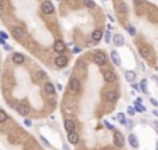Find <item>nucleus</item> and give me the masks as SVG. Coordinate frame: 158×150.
<instances>
[{
    "instance_id": "obj_6",
    "label": "nucleus",
    "mask_w": 158,
    "mask_h": 150,
    "mask_svg": "<svg viewBox=\"0 0 158 150\" xmlns=\"http://www.w3.org/2000/svg\"><path fill=\"white\" fill-rule=\"evenodd\" d=\"M11 33H13V36L15 39H22L25 36V32H24V29L21 27H13L11 28Z\"/></svg>"
},
{
    "instance_id": "obj_37",
    "label": "nucleus",
    "mask_w": 158,
    "mask_h": 150,
    "mask_svg": "<svg viewBox=\"0 0 158 150\" xmlns=\"http://www.w3.org/2000/svg\"><path fill=\"white\" fill-rule=\"evenodd\" d=\"M130 85H132V88H133V89H135V90H139V86H137L135 82H133V83H130Z\"/></svg>"
},
{
    "instance_id": "obj_34",
    "label": "nucleus",
    "mask_w": 158,
    "mask_h": 150,
    "mask_svg": "<svg viewBox=\"0 0 158 150\" xmlns=\"http://www.w3.org/2000/svg\"><path fill=\"white\" fill-rule=\"evenodd\" d=\"M24 124H25L26 127H31V125H32V121H31L29 118H25V120H24Z\"/></svg>"
},
{
    "instance_id": "obj_32",
    "label": "nucleus",
    "mask_w": 158,
    "mask_h": 150,
    "mask_svg": "<svg viewBox=\"0 0 158 150\" xmlns=\"http://www.w3.org/2000/svg\"><path fill=\"white\" fill-rule=\"evenodd\" d=\"M123 125H128V128H133V124H132V121H129V120H125V124Z\"/></svg>"
},
{
    "instance_id": "obj_29",
    "label": "nucleus",
    "mask_w": 158,
    "mask_h": 150,
    "mask_svg": "<svg viewBox=\"0 0 158 150\" xmlns=\"http://www.w3.org/2000/svg\"><path fill=\"white\" fill-rule=\"evenodd\" d=\"M128 31H129V33H130L132 36L136 35V31H135V28H133L132 25H128Z\"/></svg>"
},
{
    "instance_id": "obj_33",
    "label": "nucleus",
    "mask_w": 158,
    "mask_h": 150,
    "mask_svg": "<svg viewBox=\"0 0 158 150\" xmlns=\"http://www.w3.org/2000/svg\"><path fill=\"white\" fill-rule=\"evenodd\" d=\"M133 3H135V6H141L144 3V0H133Z\"/></svg>"
},
{
    "instance_id": "obj_8",
    "label": "nucleus",
    "mask_w": 158,
    "mask_h": 150,
    "mask_svg": "<svg viewBox=\"0 0 158 150\" xmlns=\"http://www.w3.org/2000/svg\"><path fill=\"white\" fill-rule=\"evenodd\" d=\"M104 79H105V82L112 83L117 79V75H115V72L112 70H107V71H104Z\"/></svg>"
},
{
    "instance_id": "obj_26",
    "label": "nucleus",
    "mask_w": 158,
    "mask_h": 150,
    "mask_svg": "<svg viewBox=\"0 0 158 150\" xmlns=\"http://www.w3.org/2000/svg\"><path fill=\"white\" fill-rule=\"evenodd\" d=\"M7 114H6V113H4L3 110H0V122H2V124H3V122H6L7 121Z\"/></svg>"
},
{
    "instance_id": "obj_40",
    "label": "nucleus",
    "mask_w": 158,
    "mask_h": 150,
    "mask_svg": "<svg viewBox=\"0 0 158 150\" xmlns=\"http://www.w3.org/2000/svg\"><path fill=\"white\" fill-rule=\"evenodd\" d=\"M4 49H6V50H7V52H8V50H11V47L8 46V45H4Z\"/></svg>"
},
{
    "instance_id": "obj_22",
    "label": "nucleus",
    "mask_w": 158,
    "mask_h": 150,
    "mask_svg": "<svg viewBox=\"0 0 158 150\" xmlns=\"http://www.w3.org/2000/svg\"><path fill=\"white\" fill-rule=\"evenodd\" d=\"M117 7H118V11H119V13H128V6H126V4L123 3V2L118 3V6H117Z\"/></svg>"
},
{
    "instance_id": "obj_5",
    "label": "nucleus",
    "mask_w": 158,
    "mask_h": 150,
    "mask_svg": "<svg viewBox=\"0 0 158 150\" xmlns=\"http://www.w3.org/2000/svg\"><path fill=\"white\" fill-rule=\"evenodd\" d=\"M42 11H43L44 14H53V13H54L53 3H51V2H49V0L43 2V3H42Z\"/></svg>"
},
{
    "instance_id": "obj_31",
    "label": "nucleus",
    "mask_w": 158,
    "mask_h": 150,
    "mask_svg": "<svg viewBox=\"0 0 158 150\" xmlns=\"http://www.w3.org/2000/svg\"><path fill=\"white\" fill-rule=\"evenodd\" d=\"M0 38H2V39H4V40H7L8 39L7 32H3V31H2V32H0Z\"/></svg>"
},
{
    "instance_id": "obj_35",
    "label": "nucleus",
    "mask_w": 158,
    "mask_h": 150,
    "mask_svg": "<svg viewBox=\"0 0 158 150\" xmlns=\"http://www.w3.org/2000/svg\"><path fill=\"white\" fill-rule=\"evenodd\" d=\"M128 113H129V115H133L135 114V110L132 107H128Z\"/></svg>"
},
{
    "instance_id": "obj_3",
    "label": "nucleus",
    "mask_w": 158,
    "mask_h": 150,
    "mask_svg": "<svg viewBox=\"0 0 158 150\" xmlns=\"http://www.w3.org/2000/svg\"><path fill=\"white\" fill-rule=\"evenodd\" d=\"M54 63H56V65H57L58 68H62V67H65V65L68 64V57H67V56H64V54H60V56H57V57H56Z\"/></svg>"
},
{
    "instance_id": "obj_10",
    "label": "nucleus",
    "mask_w": 158,
    "mask_h": 150,
    "mask_svg": "<svg viewBox=\"0 0 158 150\" xmlns=\"http://www.w3.org/2000/svg\"><path fill=\"white\" fill-rule=\"evenodd\" d=\"M112 39H114L115 46H123V45H125V38H123L122 35H119V33H115Z\"/></svg>"
},
{
    "instance_id": "obj_7",
    "label": "nucleus",
    "mask_w": 158,
    "mask_h": 150,
    "mask_svg": "<svg viewBox=\"0 0 158 150\" xmlns=\"http://www.w3.org/2000/svg\"><path fill=\"white\" fill-rule=\"evenodd\" d=\"M17 111L20 115H24V117H26V115L29 114V106L25 103H20L17 104Z\"/></svg>"
},
{
    "instance_id": "obj_41",
    "label": "nucleus",
    "mask_w": 158,
    "mask_h": 150,
    "mask_svg": "<svg viewBox=\"0 0 158 150\" xmlns=\"http://www.w3.org/2000/svg\"><path fill=\"white\" fill-rule=\"evenodd\" d=\"M104 2H107V0H104Z\"/></svg>"
},
{
    "instance_id": "obj_24",
    "label": "nucleus",
    "mask_w": 158,
    "mask_h": 150,
    "mask_svg": "<svg viewBox=\"0 0 158 150\" xmlns=\"http://www.w3.org/2000/svg\"><path fill=\"white\" fill-rule=\"evenodd\" d=\"M83 4H85L86 7H89V8H94V7H96V3H94L93 0H83Z\"/></svg>"
},
{
    "instance_id": "obj_1",
    "label": "nucleus",
    "mask_w": 158,
    "mask_h": 150,
    "mask_svg": "<svg viewBox=\"0 0 158 150\" xmlns=\"http://www.w3.org/2000/svg\"><path fill=\"white\" fill-rule=\"evenodd\" d=\"M114 145L117 147L125 146V138H123V135L121 132H118V131H115L114 132Z\"/></svg>"
},
{
    "instance_id": "obj_2",
    "label": "nucleus",
    "mask_w": 158,
    "mask_h": 150,
    "mask_svg": "<svg viewBox=\"0 0 158 150\" xmlns=\"http://www.w3.org/2000/svg\"><path fill=\"white\" fill-rule=\"evenodd\" d=\"M93 60H94V63H96L97 65H104L105 61H107V58H105L104 53H101V52H96V53L93 54Z\"/></svg>"
},
{
    "instance_id": "obj_21",
    "label": "nucleus",
    "mask_w": 158,
    "mask_h": 150,
    "mask_svg": "<svg viewBox=\"0 0 158 150\" xmlns=\"http://www.w3.org/2000/svg\"><path fill=\"white\" fill-rule=\"evenodd\" d=\"M139 53H140V56L143 58H147L148 56H150V52H148V49H147V47H144V46L139 47Z\"/></svg>"
},
{
    "instance_id": "obj_9",
    "label": "nucleus",
    "mask_w": 158,
    "mask_h": 150,
    "mask_svg": "<svg viewBox=\"0 0 158 150\" xmlns=\"http://www.w3.org/2000/svg\"><path fill=\"white\" fill-rule=\"evenodd\" d=\"M65 49H67V46H65V43L62 42V40H57V42L54 43V50H56L58 54H62L65 52Z\"/></svg>"
},
{
    "instance_id": "obj_25",
    "label": "nucleus",
    "mask_w": 158,
    "mask_h": 150,
    "mask_svg": "<svg viewBox=\"0 0 158 150\" xmlns=\"http://www.w3.org/2000/svg\"><path fill=\"white\" fill-rule=\"evenodd\" d=\"M133 110H136V111H139V113H144V111H146V107H143V106H141L140 103H135V108H133Z\"/></svg>"
},
{
    "instance_id": "obj_12",
    "label": "nucleus",
    "mask_w": 158,
    "mask_h": 150,
    "mask_svg": "<svg viewBox=\"0 0 158 150\" xmlns=\"http://www.w3.org/2000/svg\"><path fill=\"white\" fill-rule=\"evenodd\" d=\"M11 60H13V63H14V64H22V63L25 61V57H24L21 53H14V54H13V58H11Z\"/></svg>"
},
{
    "instance_id": "obj_19",
    "label": "nucleus",
    "mask_w": 158,
    "mask_h": 150,
    "mask_svg": "<svg viewBox=\"0 0 158 150\" xmlns=\"http://www.w3.org/2000/svg\"><path fill=\"white\" fill-rule=\"evenodd\" d=\"M44 92L49 93V95H54V93H56V88L53 86V83H51V82H46V83H44Z\"/></svg>"
},
{
    "instance_id": "obj_27",
    "label": "nucleus",
    "mask_w": 158,
    "mask_h": 150,
    "mask_svg": "<svg viewBox=\"0 0 158 150\" xmlns=\"http://www.w3.org/2000/svg\"><path fill=\"white\" fill-rule=\"evenodd\" d=\"M117 118H118V121L121 122V124H125V114H123V113H118V114H117Z\"/></svg>"
},
{
    "instance_id": "obj_17",
    "label": "nucleus",
    "mask_w": 158,
    "mask_h": 150,
    "mask_svg": "<svg viewBox=\"0 0 158 150\" xmlns=\"http://www.w3.org/2000/svg\"><path fill=\"white\" fill-rule=\"evenodd\" d=\"M125 78L128 79V82L133 83L136 81V72L135 71H125Z\"/></svg>"
},
{
    "instance_id": "obj_15",
    "label": "nucleus",
    "mask_w": 158,
    "mask_h": 150,
    "mask_svg": "<svg viewBox=\"0 0 158 150\" xmlns=\"http://www.w3.org/2000/svg\"><path fill=\"white\" fill-rule=\"evenodd\" d=\"M111 61L115 65H121V57H119V54L117 50H112L111 52Z\"/></svg>"
},
{
    "instance_id": "obj_28",
    "label": "nucleus",
    "mask_w": 158,
    "mask_h": 150,
    "mask_svg": "<svg viewBox=\"0 0 158 150\" xmlns=\"http://www.w3.org/2000/svg\"><path fill=\"white\" fill-rule=\"evenodd\" d=\"M104 40H105L107 43L111 42V33H110V31H107V32L104 33Z\"/></svg>"
},
{
    "instance_id": "obj_39",
    "label": "nucleus",
    "mask_w": 158,
    "mask_h": 150,
    "mask_svg": "<svg viewBox=\"0 0 158 150\" xmlns=\"http://www.w3.org/2000/svg\"><path fill=\"white\" fill-rule=\"evenodd\" d=\"M0 45H3V46H4V45H6V40H4V39H2V38H0Z\"/></svg>"
},
{
    "instance_id": "obj_36",
    "label": "nucleus",
    "mask_w": 158,
    "mask_h": 150,
    "mask_svg": "<svg viewBox=\"0 0 158 150\" xmlns=\"http://www.w3.org/2000/svg\"><path fill=\"white\" fill-rule=\"evenodd\" d=\"M151 104H153L154 107H157V106H158V102H157L155 99H151Z\"/></svg>"
},
{
    "instance_id": "obj_16",
    "label": "nucleus",
    "mask_w": 158,
    "mask_h": 150,
    "mask_svg": "<svg viewBox=\"0 0 158 150\" xmlns=\"http://www.w3.org/2000/svg\"><path fill=\"white\" fill-rule=\"evenodd\" d=\"M128 140H129V145L133 147V149H137L139 147V139L136 138V135H129V138H128Z\"/></svg>"
},
{
    "instance_id": "obj_38",
    "label": "nucleus",
    "mask_w": 158,
    "mask_h": 150,
    "mask_svg": "<svg viewBox=\"0 0 158 150\" xmlns=\"http://www.w3.org/2000/svg\"><path fill=\"white\" fill-rule=\"evenodd\" d=\"M81 50H82V49H79V47H75V49H74V53H79Z\"/></svg>"
},
{
    "instance_id": "obj_23",
    "label": "nucleus",
    "mask_w": 158,
    "mask_h": 150,
    "mask_svg": "<svg viewBox=\"0 0 158 150\" xmlns=\"http://www.w3.org/2000/svg\"><path fill=\"white\" fill-rule=\"evenodd\" d=\"M140 86H141V90L143 93H148V86H147V79H143L140 82Z\"/></svg>"
},
{
    "instance_id": "obj_20",
    "label": "nucleus",
    "mask_w": 158,
    "mask_h": 150,
    "mask_svg": "<svg viewBox=\"0 0 158 150\" xmlns=\"http://www.w3.org/2000/svg\"><path fill=\"white\" fill-rule=\"evenodd\" d=\"M92 38H93L94 42H99V40L103 38V32H101L100 29H96V31H93V33H92Z\"/></svg>"
},
{
    "instance_id": "obj_4",
    "label": "nucleus",
    "mask_w": 158,
    "mask_h": 150,
    "mask_svg": "<svg viewBox=\"0 0 158 150\" xmlns=\"http://www.w3.org/2000/svg\"><path fill=\"white\" fill-rule=\"evenodd\" d=\"M68 86H69V89H71L72 92H75V93H78L79 90H81V82H79V79H76V78L69 79Z\"/></svg>"
},
{
    "instance_id": "obj_11",
    "label": "nucleus",
    "mask_w": 158,
    "mask_h": 150,
    "mask_svg": "<svg viewBox=\"0 0 158 150\" xmlns=\"http://www.w3.org/2000/svg\"><path fill=\"white\" fill-rule=\"evenodd\" d=\"M105 97H107V100L110 103H114L115 100L118 99V93L115 92V90H108V92L105 93Z\"/></svg>"
},
{
    "instance_id": "obj_13",
    "label": "nucleus",
    "mask_w": 158,
    "mask_h": 150,
    "mask_svg": "<svg viewBox=\"0 0 158 150\" xmlns=\"http://www.w3.org/2000/svg\"><path fill=\"white\" fill-rule=\"evenodd\" d=\"M64 128H65L67 132H74V129H75V122L72 121V120H65Z\"/></svg>"
},
{
    "instance_id": "obj_18",
    "label": "nucleus",
    "mask_w": 158,
    "mask_h": 150,
    "mask_svg": "<svg viewBox=\"0 0 158 150\" xmlns=\"http://www.w3.org/2000/svg\"><path fill=\"white\" fill-rule=\"evenodd\" d=\"M44 78H46V74H44L43 71H40V70L39 71H36L35 75H33V79H35V82H38V83H39L40 81H43Z\"/></svg>"
},
{
    "instance_id": "obj_30",
    "label": "nucleus",
    "mask_w": 158,
    "mask_h": 150,
    "mask_svg": "<svg viewBox=\"0 0 158 150\" xmlns=\"http://www.w3.org/2000/svg\"><path fill=\"white\" fill-rule=\"evenodd\" d=\"M104 125L107 127L108 129H110V131H114V129H115V127H114V125H112V124H110L108 121H104Z\"/></svg>"
},
{
    "instance_id": "obj_14",
    "label": "nucleus",
    "mask_w": 158,
    "mask_h": 150,
    "mask_svg": "<svg viewBox=\"0 0 158 150\" xmlns=\"http://www.w3.org/2000/svg\"><path fill=\"white\" fill-rule=\"evenodd\" d=\"M68 142L71 145H76L79 142V135L76 132H68Z\"/></svg>"
}]
</instances>
